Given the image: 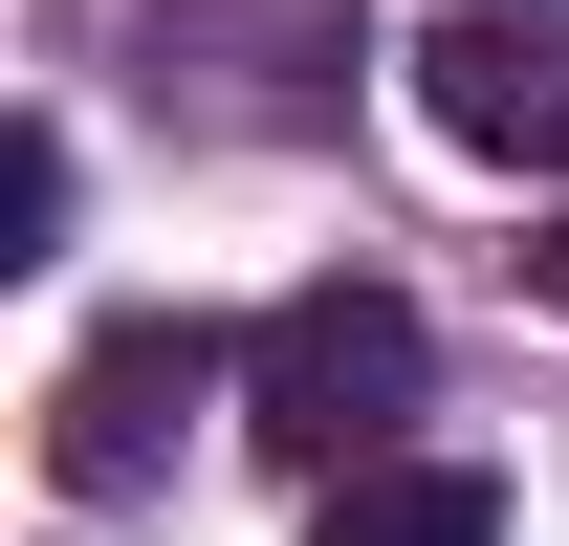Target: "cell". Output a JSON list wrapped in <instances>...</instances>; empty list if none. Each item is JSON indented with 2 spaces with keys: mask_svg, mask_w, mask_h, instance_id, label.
Segmentation results:
<instances>
[{
  "mask_svg": "<svg viewBox=\"0 0 569 546\" xmlns=\"http://www.w3.org/2000/svg\"><path fill=\"white\" fill-rule=\"evenodd\" d=\"M241 394H263V437H307V459H351L372 415L417 394V306L395 284H307L263 350H241Z\"/></svg>",
  "mask_w": 569,
  "mask_h": 546,
  "instance_id": "6da1fadb",
  "label": "cell"
},
{
  "mask_svg": "<svg viewBox=\"0 0 569 546\" xmlns=\"http://www.w3.org/2000/svg\"><path fill=\"white\" fill-rule=\"evenodd\" d=\"M417 110H438L460 153H503V175H569V22H548V0L438 22V44H417Z\"/></svg>",
  "mask_w": 569,
  "mask_h": 546,
  "instance_id": "7a4b0ae2",
  "label": "cell"
},
{
  "mask_svg": "<svg viewBox=\"0 0 569 546\" xmlns=\"http://www.w3.org/2000/svg\"><path fill=\"white\" fill-rule=\"evenodd\" d=\"M176 394H198V328H110L67 372V415H44V459H67V503H132L153 437H176Z\"/></svg>",
  "mask_w": 569,
  "mask_h": 546,
  "instance_id": "3957f363",
  "label": "cell"
},
{
  "mask_svg": "<svg viewBox=\"0 0 569 546\" xmlns=\"http://www.w3.org/2000/svg\"><path fill=\"white\" fill-rule=\"evenodd\" d=\"M307 546H503V481L482 459H372V481H329Z\"/></svg>",
  "mask_w": 569,
  "mask_h": 546,
  "instance_id": "277c9868",
  "label": "cell"
},
{
  "mask_svg": "<svg viewBox=\"0 0 569 546\" xmlns=\"http://www.w3.org/2000/svg\"><path fill=\"white\" fill-rule=\"evenodd\" d=\"M526 263H548V306H569V241H526Z\"/></svg>",
  "mask_w": 569,
  "mask_h": 546,
  "instance_id": "5b68a950",
  "label": "cell"
}]
</instances>
